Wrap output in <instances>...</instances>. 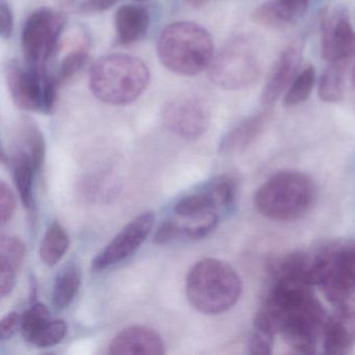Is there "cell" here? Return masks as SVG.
I'll return each instance as SVG.
<instances>
[{
	"label": "cell",
	"mask_w": 355,
	"mask_h": 355,
	"mask_svg": "<svg viewBox=\"0 0 355 355\" xmlns=\"http://www.w3.org/2000/svg\"><path fill=\"white\" fill-rule=\"evenodd\" d=\"M218 211L219 209L207 190L184 197L174 207L176 215L188 219H202L217 214Z\"/></svg>",
	"instance_id": "obj_24"
},
{
	"label": "cell",
	"mask_w": 355,
	"mask_h": 355,
	"mask_svg": "<svg viewBox=\"0 0 355 355\" xmlns=\"http://www.w3.org/2000/svg\"><path fill=\"white\" fill-rule=\"evenodd\" d=\"M14 15L7 0H0V35L3 39H9L13 34Z\"/></svg>",
	"instance_id": "obj_36"
},
{
	"label": "cell",
	"mask_w": 355,
	"mask_h": 355,
	"mask_svg": "<svg viewBox=\"0 0 355 355\" xmlns=\"http://www.w3.org/2000/svg\"><path fill=\"white\" fill-rule=\"evenodd\" d=\"M243 284L236 270L225 261L205 259L193 266L186 282V294L193 307L205 315H219L236 305Z\"/></svg>",
	"instance_id": "obj_3"
},
{
	"label": "cell",
	"mask_w": 355,
	"mask_h": 355,
	"mask_svg": "<svg viewBox=\"0 0 355 355\" xmlns=\"http://www.w3.org/2000/svg\"><path fill=\"white\" fill-rule=\"evenodd\" d=\"M6 78L12 98L20 109L41 114L55 110L59 84L46 67L12 61L6 68Z\"/></svg>",
	"instance_id": "obj_8"
},
{
	"label": "cell",
	"mask_w": 355,
	"mask_h": 355,
	"mask_svg": "<svg viewBox=\"0 0 355 355\" xmlns=\"http://www.w3.org/2000/svg\"><path fill=\"white\" fill-rule=\"evenodd\" d=\"M89 49H90L89 40L85 38L80 44L72 49L63 58L60 64L59 71L55 76L58 84H64L67 82L87 65L89 61Z\"/></svg>",
	"instance_id": "obj_25"
},
{
	"label": "cell",
	"mask_w": 355,
	"mask_h": 355,
	"mask_svg": "<svg viewBox=\"0 0 355 355\" xmlns=\"http://www.w3.org/2000/svg\"><path fill=\"white\" fill-rule=\"evenodd\" d=\"M155 222L153 211L137 216L92 261L93 271H103L132 257L150 234Z\"/></svg>",
	"instance_id": "obj_12"
},
{
	"label": "cell",
	"mask_w": 355,
	"mask_h": 355,
	"mask_svg": "<svg viewBox=\"0 0 355 355\" xmlns=\"http://www.w3.org/2000/svg\"><path fill=\"white\" fill-rule=\"evenodd\" d=\"M322 57L326 61H348L355 55V32L348 10L334 7L322 14Z\"/></svg>",
	"instance_id": "obj_11"
},
{
	"label": "cell",
	"mask_w": 355,
	"mask_h": 355,
	"mask_svg": "<svg viewBox=\"0 0 355 355\" xmlns=\"http://www.w3.org/2000/svg\"><path fill=\"white\" fill-rule=\"evenodd\" d=\"M309 7V0H267L253 11L252 20L265 28H286L301 19Z\"/></svg>",
	"instance_id": "obj_16"
},
{
	"label": "cell",
	"mask_w": 355,
	"mask_h": 355,
	"mask_svg": "<svg viewBox=\"0 0 355 355\" xmlns=\"http://www.w3.org/2000/svg\"><path fill=\"white\" fill-rule=\"evenodd\" d=\"M17 146L28 153L37 171H39L44 162L45 141L42 132L32 120L24 119L18 126Z\"/></svg>",
	"instance_id": "obj_23"
},
{
	"label": "cell",
	"mask_w": 355,
	"mask_h": 355,
	"mask_svg": "<svg viewBox=\"0 0 355 355\" xmlns=\"http://www.w3.org/2000/svg\"><path fill=\"white\" fill-rule=\"evenodd\" d=\"M352 82H353V85H354V87H355V66H354V68H353Z\"/></svg>",
	"instance_id": "obj_37"
},
{
	"label": "cell",
	"mask_w": 355,
	"mask_h": 355,
	"mask_svg": "<svg viewBox=\"0 0 355 355\" xmlns=\"http://www.w3.org/2000/svg\"><path fill=\"white\" fill-rule=\"evenodd\" d=\"M26 257V247L15 236H5L0 241V261H8L19 269Z\"/></svg>",
	"instance_id": "obj_30"
},
{
	"label": "cell",
	"mask_w": 355,
	"mask_h": 355,
	"mask_svg": "<svg viewBox=\"0 0 355 355\" xmlns=\"http://www.w3.org/2000/svg\"><path fill=\"white\" fill-rule=\"evenodd\" d=\"M150 26L148 10L142 6L124 5L115 14L118 44L130 45L144 38Z\"/></svg>",
	"instance_id": "obj_18"
},
{
	"label": "cell",
	"mask_w": 355,
	"mask_h": 355,
	"mask_svg": "<svg viewBox=\"0 0 355 355\" xmlns=\"http://www.w3.org/2000/svg\"><path fill=\"white\" fill-rule=\"evenodd\" d=\"M69 236L63 226L53 222L47 228L40 246V257L45 265H57L69 247Z\"/></svg>",
	"instance_id": "obj_22"
},
{
	"label": "cell",
	"mask_w": 355,
	"mask_h": 355,
	"mask_svg": "<svg viewBox=\"0 0 355 355\" xmlns=\"http://www.w3.org/2000/svg\"><path fill=\"white\" fill-rule=\"evenodd\" d=\"M67 334V325L64 320H51L34 338L32 344L40 348L55 346L63 340Z\"/></svg>",
	"instance_id": "obj_29"
},
{
	"label": "cell",
	"mask_w": 355,
	"mask_h": 355,
	"mask_svg": "<svg viewBox=\"0 0 355 355\" xmlns=\"http://www.w3.org/2000/svg\"><path fill=\"white\" fill-rule=\"evenodd\" d=\"M162 117L170 132L186 140L200 138L211 123L209 105L197 95H182L169 101Z\"/></svg>",
	"instance_id": "obj_10"
},
{
	"label": "cell",
	"mask_w": 355,
	"mask_h": 355,
	"mask_svg": "<svg viewBox=\"0 0 355 355\" xmlns=\"http://www.w3.org/2000/svg\"><path fill=\"white\" fill-rule=\"evenodd\" d=\"M257 313L290 348L302 354L315 352L328 319L313 286L277 276H271V286Z\"/></svg>",
	"instance_id": "obj_1"
},
{
	"label": "cell",
	"mask_w": 355,
	"mask_h": 355,
	"mask_svg": "<svg viewBox=\"0 0 355 355\" xmlns=\"http://www.w3.org/2000/svg\"><path fill=\"white\" fill-rule=\"evenodd\" d=\"M150 80L148 67L138 58L123 53L105 55L90 70L89 84L93 95L110 105L134 103Z\"/></svg>",
	"instance_id": "obj_2"
},
{
	"label": "cell",
	"mask_w": 355,
	"mask_h": 355,
	"mask_svg": "<svg viewBox=\"0 0 355 355\" xmlns=\"http://www.w3.org/2000/svg\"><path fill=\"white\" fill-rule=\"evenodd\" d=\"M66 21L63 13L49 8L37 10L28 16L21 36L26 63L46 67L59 47Z\"/></svg>",
	"instance_id": "obj_9"
},
{
	"label": "cell",
	"mask_w": 355,
	"mask_h": 355,
	"mask_svg": "<svg viewBox=\"0 0 355 355\" xmlns=\"http://www.w3.org/2000/svg\"><path fill=\"white\" fill-rule=\"evenodd\" d=\"M22 315L16 311H11L0 322V338L8 340L13 338L18 328L21 327Z\"/></svg>",
	"instance_id": "obj_35"
},
{
	"label": "cell",
	"mask_w": 355,
	"mask_h": 355,
	"mask_svg": "<svg viewBox=\"0 0 355 355\" xmlns=\"http://www.w3.org/2000/svg\"><path fill=\"white\" fill-rule=\"evenodd\" d=\"M276 334L273 327L257 313L253 322L252 334L249 338V352L255 355L271 354Z\"/></svg>",
	"instance_id": "obj_28"
},
{
	"label": "cell",
	"mask_w": 355,
	"mask_h": 355,
	"mask_svg": "<svg viewBox=\"0 0 355 355\" xmlns=\"http://www.w3.org/2000/svg\"><path fill=\"white\" fill-rule=\"evenodd\" d=\"M209 78L216 86L228 91L242 90L259 80L261 60L252 39H230L209 65Z\"/></svg>",
	"instance_id": "obj_7"
},
{
	"label": "cell",
	"mask_w": 355,
	"mask_h": 355,
	"mask_svg": "<svg viewBox=\"0 0 355 355\" xmlns=\"http://www.w3.org/2000/svg\"><path fill=\"white\" fill-rule=\"evenodd\" d=\"M18 268L5 261H0V296L6 298L11 294L16 284Z\"/></svg>",
	"instance_id": "obj_33"
},
{
	"label": "cell",
	"mask_w": 355,
	"mask_h": 355,
	"mask_svg": "<svg viewBox=\"0 0 355 355\" xmlns=\"http://www.w3.org/2000/svg\"><path fill=\"white\" fill-rule=\"evenodd\" d=\"M315 199V187L306 174L282 171L274 174L254 196L257 211L267 219L292 222L309 213Z\"/></svg>",
	"instance_id": "obj_5"
},
{
	"label": "cell",
	"mask_w": 355,
	"mask_h": 355,
	"mask_svg": "<svg viewBox=\"0 0 355 355\" xmlns=\"http://www.w3.org/2000/svg\"><path fill=\"white\" fill-rule=\"evenodd\" d=\"M315 82V71L313 66L299 72L293 80L284 99V105L288 107H296L307 101Z\"/></svg>",
	"instance_id": "obj_27"
},
{
	"label": "cell",
	"mask_w": 355,
	"mask_h": 355,
	"mask_svg": "<svg viewBox=\"0 0 355 355\" xmlns=\"http://www.w3.org/2000/svg\"><path fill=\"white\" fill-rule=\"evenodd\" d=\"M346 62H331L322 74L318 94L325 103H340L344 99Z\"/></svg>",
	"instance_id": "obj_20"
},
{
	"label": "cell",
	"mask_w": 355,
	"mask_h": 355,
	"mask_svg": "<svg viewBox=\"0 0 355 355\" xmlns=\"http://www.w3.org/2000/svg\"><path fill=\"white\" fill-rule=\"evenodd\" d=\"M322 343L328 354L344 355L352 351L355 345L354 304L338 307L334 315H328Z\"/></svg>",
	"instance_id": "obj_14"
},
{
	"label": "cell",
	"mask_w": 355,
	"mask_h": 355,
	"mask_svg": "<svg viewBox=\"0 0 355 355\" xmlns=\"http://www.w3.org/2000/svg\"><path fill=\"white\" fill-rule=\"evenodd\" d=\"M184 236V226L178 224V222L168 220L164 222L155 236V242L157 244H165L170 241Z\"/></svg>",
	"instance_id": "obj_34"
},
{
	"label": "cell",
	"mask_w": 355,
	"mask_h": 355,
	"mask_svg": "<svg viewBox=\"0 0 355 355\" xmlns=\"http://www.w3.org/2000/svg\"><path fill=\"white\" fill-rule=\"evenodd\" d=\"M136 1H145V0H136Z\"/></svg>",
	"instance_id": "obj_38"
},
{
	"label": "cell",
	"mask_w": 355,
	"mask_h": 355,
	"mask_svg": "<svg viewBox=\"0 0 355 355\" xmlns=\"http://www.w3.org/2000/svg\"><path fill=\"white\" fill-rule=\"evenodd\" d=\"M301 59V49L297 44L290 45L282 51L261 92V105L265 109H270L298 76Z\"/></svg>",
	"instance_id": "obj_13"
},
{
	"label": "cell",
	"mask_w": 355,
	"mask_h": 355,
	"mask_svg": "<svg viewBox=\"0 0 355 355\" xmlns=\"http://www.w3.org/2000/svg\"><path fill=\"white\" fill-rule=\"evenodd\" d=\"M51 321V311L46 305L34 301L21 319V332L24 340L32 343L39 332Z\"/></svg>",
	"instance_id": "obj_26"
},
{
	"label": "cell",
	"mask_w": 355,
	"mask_h": 355,
	"mask_svg": "<svg viewBox=\"0 0 355 355\" xmlns=\"http://www.w3.org/2000/svg\"><path fill=\"white\" fill-rule=\"evenodd\" d=\"M110 353L115 355H161L165 346L161 336L145 326H132L120 331L112 340Z\"/></svg>",
	"instance_id": "obj_15"
},
{
	"label": "cell",
	"mask_w": 355,
	"mask_h": 355,
	"mask_svg": "<svg viewBox=\"0 0 355 355\" xmlns=\"http://www.w3.org/2000/svg\"><path fill=\"white\" fill-rule=\"evenodd\" d=\"M82 284V271L76 265H69L64 268L53 286V304L58 309H64L69 306L76 298Z\"/></svg>",
	"instance_id": "obj_21"
},
{
	"label": "cell",
	"mask_w": 355,
	"mask_h": 355,
	"mask_svg": "<svg viewBox=\"0 0 355 355\" xmlns=\"http://www.w3.org/2000/svg\"><path fill=\"white\" fill-rule=\"evenodd\" d=\"M8 163L13 171L14 182L19 193L20 199L28 211L35 209L34 176L37 169L32 157L21 147L16 146L8 155Z\"/></svg>",
	"instance_id": "obj_19"
},
{
	"label": "cell",
	"mask_w": 355,
	"mask_h": 355,
	"mask_svg": "<svg viewBox=\"0 0 355 355\" xmlns=\"http://www.w3.org/2000/svg\"><path fill=\"white\" fill-rule=\"evenodd\" d=\"M311 252V278L334 306L355 298V241H336Z\"/></svg>",
	"instance_id": "obj_6"
},
{
	"label": "cell",
	"mask_w": 355,
	"mask_h": 355,
	"mask_svg": "<svg viewBox=\"0 0 355 355\" xmlns=\"http://www.w3.org/2000/svg\"><path fill=\"white\" fill-rule=\"evenodd\" d=\"M157 57L174 73L196 76L213 61V39L205 28L194 22H175L161 33Z\"/></svg>",
	"instance_id": "obj_4"
},
{
	"label": "cell",
	"mask_w": 355,
	"mask_h": 355,
	"mask_svg": "<svg viewBox=\"0 0 355 355\" xmlns=\"http://www.w3.org/2000/svg\"><path fill=\"white\" fill-rule=\"evenodd\" d=\"M268 110L245 118L228 130L220 142V153L234 155L246 150L267 126L271 117V113Z\"/></svg>",
	"instance_id": "obj_17"
},
{
	"label": "cell",
	"mask_w": 355,
	"mask_h": 355,
	"mask_svg": "<svg viewBox=\"0 0 355 355\" xmlns=\"http://www.w3.org/2000/svg\"><path fill=\"white\" fill-rule=\"evenodd\" d=\"M15 195L5 182H0V222L7 224L15 211Z\"/></svg>",
	"instance_id": "obj_32"
},
{
	"label": "cell",
	"mask_w": 355,
	"mask_h": 355,
	"mask_svg": "<svg viewBox=\"0 0 355 355\" xmlns=\"http://www.w3.org/2000/svg\"><path fill=\"white\" fill-rule=\"evenodd\" d=\"M121 0H69L73 11L82 14H95L107 11Z\"/></svg>",
	"instance_id": "obj_31"
}]
</instances>
